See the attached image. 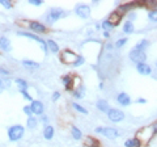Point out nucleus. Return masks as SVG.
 I'll use <instances>...</instances> for the list:
<instances>
[{"mask_svg":"<svg viewBox=\"0 0 157 147\" xmlns=\"http://www.w3.org/2000/svg\"><path fill=\"white\" fill-rule=\"evenodd\" d=\"M24 135V126L21 125H13L8 130V137L11 141H19Z\"/></svg>","mask_w":157,"mask_h":147,"instance_id":"f257e3e1","label":"nucleus"},{"mask_svg":"<svg viewBox=\"0 0 157 147\" xmlns=\"http://www.w3.org/2000/svg\"><path fill=\"white\" fill-rule=\"evenodd\" d=\"M96 133H100L109 139H115L119 137V132L114 128H96Z\"/></svg>","mask_w":157,"mask_h":147,"instance_id":"f03ea898","label":"nucleus"},{"mask_svg":"<svg viewBox=\"0 0 157 147\" xmlns=\"http://www.w3.org/2000/svg\"><path fill=\"white\" fill-rule=\"evenodd\" d=\"M60 59L65 64H75L77 62V59H79V56L71 50H64L60 54Z\"/></svg>","mask_w":157,"mask_h":147,"instance_id":"7ed1b4c3","label":"nucleus"},{"mask_svg":"<svg viewBox=\"0 0 157 147\" xmlns=\"http://www.w3.org/2000/svg\"><path fill=\"white\" fill-rule=\"evenodd\" d=\"M130 59L132 60L134 63L139 64V63H145V59H147V54L144 51H140V50H134L130 51Z\"/></svg>","mask_w":157,"mask_h":147,"instance_id":"20e7f679","label":"nucleus"},{"mask_svg":"<svg viewBox=\"0 0 157 147\" xmlns=\"http://www.w3.org/2000/svg\"><path fill=\"white\" fill-rule=\"evenodd\" d=\"M108 117L113 122H120L124 118V113L119 109H110L108 112Z\"/></svg>","mask_w":157,"mask_h":147,"instance_id":"39448f33","label":"nucleus"},{"mask_svg":"<svg viewBox=\"0 0 157 147\" xmlns=\"http://www.w3.org/2000/svg\"><path fill=\"white\" fill-rule=\"evenodd\" d=\"M75 11H76L77 16H80L81 19H88L90 16V7L86 4H79Z\"/></svg>","mask_w":157,"mask_h":147,"instance_id":"423d86ee","label":"nucleus"},{"mask_svg":"<svg viewBox=\"0 0 157 147\" xmlns=\"http://www.w3.org/2000/svg\"><path fill=\"white\" fill-rule=\"evenodd\" d=\"M20 36H25V37H29V38H31V40H34V41H37L38 44L42 46V49H43V51H47V45H46V42L42 40V38H39L38 36H35V34H31V33H25V32H20L19 33Z\"/></svg>","mask_w":157,"mask_h":147,"instance_id":"0eeeda50","label":"nucleus"},{"mask_svg":"<svg viewBox=\"0 0 157 147\" xmlns=\"http://www.w3.org/2000/svg\"><path fill=\"white\" fill-rule=\"evenodd\" d=\"M62 16H63V11L62 9H55V8H54V9L50 11L49 15L46 16V20L49 22H54V21H56L58 19H60Z\"/></svg>","mask_w":157,"mask_h":147,"instance_id":"6e6552de","label":"nucleus"},{"mask_svg":"<svg viewBox=\"0 0 157 147\" xmlns=\"http://www.w3.org/2000/svg\"><path fill=\"white\" fill-rule=\"evenodd\" d=\"M136 70H138V72L140 74V75H151L152 74V68L149 64H147V63H139V64H136Z\"/></svg>","mask_w":157,"mask_h":147,"instance_id":"1a4fd4ad","label":"nucleus"},{"mask_svg":"<svg viewBox=\"0 0 157 147\" xmlns=\"http://www.w3.org/2000/svg\"><path fill=\"white\" fill-rule=\"evenodd\" d=\"M117 101L122 105V107H128L130 104H131V99H130V96L127 93H124V92H122V93L118 95Z\"/></svg>","mask_w":157,"mask_h":147,"instance_id":"9d476101","label":"nucleus"},{"mask_svg":"<svg viewBox=\"0 0 157 147\" xmlns=\"http://www.w3.org/2000/svg\"><path fill=\"white\" fill-rule=\"evenodd\" d=\"M31 112L34 113V114H42L43 110H45V107H43V104L41 103V101L38 100H34L33 103H31Z\"/></svg>","mask_w":157,"mask_h":147,"instance_id":"9b49d317","label":"nucleus"},{"mask_svg":"<svg viewBox=\"0 0 157 147\" xmlns=\"http://www.w3.org/2000/svg\"><path fill=\"white\" fill-rule=\"evenodd\" d=\"M30 29L37 33H45L46 32V26L42 25L41 22H35V21H31L30 22Z\"/></svg>","mask_w":157,"mask_h":147,"instance_id":"f8f14e48","label":"nucleus"},{"mask_svg":"<svg viewBox=\"0 0 157 147\" xmlns=\"http://www.w3.org/2000/svg\"><path fill=\"white\" fill-rule=\"evenodd\" d=\"M120 20H122V13L120 12H113L109 16V21H110L113 25H117L118 22H120Z\"/></svg>","mask_w":157,"mask_h":147,"instance_id":"ddd939ff","label":"nucleus"},{"mask_svg":"<svg viewBox=\"0 0 157 147\" xmlns=\"http://www.w3.org/2000/svg\"><path fill=\"white\" fill-rule=\"evenodd\" d=\"M0 49L4 51L11 50V42L7 37H0Z\"/></svg>","mask_w":157,"mask_h":147,"instance_id":"4468645a","label":"nucleus"},{"mask_svg":"<svg viewBox=\"0 0 157 147\" xmlns=\"http://www.w3.org/2000/svg\"><path fill=\"white\" fill-rule=\"evenodd\" d=\"M97 108H98L101 112H106V113L110 110L109 104H108V101H106V100H98V101H97Z\"/></svg>","mask_w":157,"mask_h":147,"instance_id":"2eb2a0df","label":"nucleus"},{"mask_svg":"<svg viewBox=\"0 0 157 147\" xmlns=\"http://www.w3.org/2000/svg\"><path fill=\"white\" fill-rule=\"evenodd\" d=\"M140 144H142V142L138 138H132V139H128V141L124 142L126 147H140Z\"/></svg>","mask_w":157,"mask_h":147,"instance_id":"dca6fc26","label":"nucleus"},{"mask_svg":"<svg viewBox=\"0 0 157 147\" xmlns=\"http://www.w3.org/2000/svg\"><path fill=\"white\" fill-rule=\"evenodd\" d=\"M135 30V26H134V24L131 21H127L124 22V25H123V32L126 33V34H131L132 32Z\"/></svg>","mask_w":157,"mask_h":147,"instance_id":"f3484780","label":"nucleus"},{"mask_svg":"<svg viewBox=\"0 0 157 147\" xmlns=\"http://www.w3.org/2000/svg\"><path fill=\"white\" fill-rule=\"evenodd\" d=\"M43 137L46 138V139H51L54 137V128L52 126H46L45 132H43Z\"/></svg>","mask_w":157,"mask_h":147,"instance_id":"a211bd4d","label":"nucleus"},{"mask_svg":"<svg viewBox=\"0 0 157 147\" xmlns=\"http://www.w3.org/2000/svg\"><path fill=\"white\" fill-rule=\"evenodd\" d=\"M72 80H73V78H72L71 75H65L64 78H63V83H64V85H65L67 89H71V88H72V85H73Z\"/></svg>","mask_w":157,"mask_h":147,"instance_id":"6ab92c4d","label":"nucleus"},{"mask_svg":"<svg viewBox=\"0 0 157 147\" xmlns=\"http://www.w3.org/2000/svg\"><path fill=\"white\" fill-rule=\"evenodd\" d=\"M47 47H49V49L52 51V53H58V50H59L58 44H56L55 41H52V40H49V41H47Z\"/></svg>","mask_w":157,"mask_h":147,"instance_id":"aec40b11","label":"nucleus"},{"mask_svg":"<svg viewBox=\"0 0 157 147\" xmlns=\"http://www.w3.org/2000/svg\"><path fill=\"white\" fill-rule=\"evenodd\" d=\"M22 64L25 67H29V68H38L39 64L37 62H33V60H29V59H24L22 60Z\"/></svg>","mask_w":157,"mask_h":147,"instance_id":"412c9836","label":"nucleus"},{"mask_svg":"<svg viewBox=\"0 0 157 147\" xmlns=\"http://www.w3.org/2000/svg\"><path fill=\"white\" fill-rule=\"evenodd\" d=\"M148 45H149V44H148L147 40H142V41H139V42H138V45H136L135 49H136V50H140V51H144L145 49L148 47Z\"/></svg>","mask_w":157,"mask_h":147,"instance_id":"4be33fe9","label":"nucleus"},{"mask_svg":"<svg viewBox=\"0 0 157 147\" xmlns=\"http://www.w3.org/2000/svg\"><path fill=\"white\" fill-rule=\"evenodd\" d=\"M16 84H19L20 91H26L28 89V83L24 80V79H16Z\"/></svg>","mask_w":157,"mask_h":147,"instance_id":"5701e85b","label":"nucleus"},{"mask_svg":"<svg viewBox=\"0 0 157 147\" xmlns=\"http://www.w3.org/2000/svg\"><path fill=\"white\" fill-rule=\"evenodd\" d=\"M28 128L29 129H34V128H37V118H34V117H29L28 118Z\"/></svg>","mask_w":157,"mask_h":147,"instance_id":"b1692460","label":"nucleus"},{"mask_svg":"<svg viewBox=\"0 0 157 147\" xmlns=\"http://www.w3.org/2000/svg\"><path fill=\"white\" fill-rule=\"evenodd\" d=\"M148 19L152 22H157V9H152L151 12H148Z\"/></svg>","mask_w":157,"mask_h":147,"instance_id":"393cba45","label":"nucleus"},{"mask_svg":"<svg viewBox=\"0 0 157 147\" xmlns=\"http://www.w3.org/2000/svg\"><path fill=\"white\" fill-rule=\"evenodd\" d=\"M81 135H83V134H81L80 130H79L76 126H72V137H73L75 139H80Z\"/></svg>","mask_w":157,"mask_h":147,"instance_id":"a878e982","label":"nucleus"},{"mask_svg":"<svg viewBox=\"0 0 157 147\" xmlns=\"http://www.w3.org/2000/svg\"><path fill=\"white\" fill-rule=\"evenodd\" d=\"M102 29H105V32H109V30H110V29H113V26H114V25H113V24H111V22L110 21H109V20H106V21H104V22H102Z\"/></svg>","mask_w":157,"mask_h":147,"instance_id":"bb28decb","label":"nucleus"},{"mask_svg":"<svg viewBox=\"0 0 157 147\" xmlns=\"http://www.w3.org/2000/svg\"><path fill=\"white\" fill-rule=\"evenodd\" d=\"M72 107H73L76 110H79V112H80V113H84V114H86V113H88V110H86L85 108H83V107H81V105H79V104H76V103H73V104H72Z\"/></svg>","mask_w":157,"mask_h":147,"instance_id":"cd10ccee","label":"nucleus"},{"mask_svg":"<svg viewBox=\"0 0 157 147\" xmlns=\"http://www.w3.org/2000/svg\"><path fill=\"white\" fill-rule=\"evenodd\" d=\"M126 42H127V38H120V40H118L117 42H115V46H117V47H120V46H123Z\"/></svg>","mask_w":157,"mask_h":147,"instance_id":"c85d7f7f","label":"nucleus"},{"mask_svg":"<svg viewBox=\"0 0 157 147\" xmlns=\"http://www.w3.org/2000/svg\"><path fill=\"white\" fill-rule=\"evenodd\" d=\"M0 4H1V5H4L5 8H8V9H9V8H12V4H11L8 0H0Z\"/></svg>","mask_w":157,"mask_h":147,"instance_id":"c756f323","label":"nucleus"},{"mask_svg":"<svg viewBox=\"0 0 157 147\" xmlns=\"http://www.w3.org/2000/svg\"><path fill=\"white\" fill-rule=\"evenodd\" d=\"M24 112L28 114L29 117H31V114H33V112H31V107L30 105H26V107H24Z\"/></svg>","mask_w":157,"mask_h":147,"instance_id":"7c9ffc66","label":"nucleus"},{"mask_svg":"<svg viewBox=\"0 0 157 147\" xmlns=\"http://www.w3.org/2000/svg\"><path fill=\"white\" fill-rule=\"evenodd\" d=\"M21 93L24 95V97L26 99V100H29V101H31V103H33V99H31V96H30V95H29L26 91H21Z\"/></svg>","mask_w":157,"mask_h":147,"instance_id":"2f4dec72","label":"nucleus"},{"mask_svg":"<svg viewBox=\"0 0 157 147\" xmlns=\"http://www.w3.org/2000/svg\"><path fill=\"white\" fill-rule=\"evenodd\" d=\"M29 3L33 4V5H41L43 1H42V0H29Z\"/></svg>","mask_w":157,"mask_h":147,"instance_id":"473e14b6","label":"nucleus"},{"mask_svg":"<svg viewBox=\"0 0 157 147\" xmlns=\"http://www.w3.org/2000/svg\"><path fill=\"white\" fill-rule=\"evenodd\" d=\"M83 62H84V59H83V56H79V59H77V62H76V63H75L73 66H80V64H81V63H83Z\"/></svg>","mask_w":157,"mask_h":147,"instance_id":"72a5a7b5","label":"nucleus"},{"mask_svg":"<svg viewBox=\"0 0 157 147\" xmlns=\"http://www.w3.org/2000/svg\"><path fill=\"white\" fill-rule=\"evenodd\" d=\"M59 97H60V93H59V92H54V95H52V100L55 101V100H58Z\"/></svg>","mask_w":157,"mask_h":147,"instance_id":"f704fd0d","label":"nucleus"},{"mask_svg":"<svg viewBox=\"0 0 157 147\" xmlns=\"http://www.w3.org/2000/svg\"><path fill=\"white\" fill-rule=\"evenodd\" d=\"M75 97H77V99H81V97H83L81 91H76V92H75Z\"/></svg>","mask_w":157,"mask_h":147,"instance_id":"c9c22d12","label":"nucleus"},{"mask_svg":"<svg viewBox=\"0 0 157 147\" xmlns=\"http://www.w3.org/2000/svg\"><path fill=\"white\" fill-rule=\"evenodd\" d=\"M135 17H136L135 13H130V21L131 22H132V20H135Z\"/></svg>","mask_w":157,"mask_h":147,"instance_id":"e433bc0d","label":"nucleus"},{"mask_svg":"<svg viewBox=\"0 0 157 147\" xmlns=\"http://www.w3.org/2000/svg\"><path fill=\"white\" fill-rule=\"evenodd\" d=\"M136 101H138L139 104H144V103H147V100H145V99H138Z\"/></svg>","mask_w":157,"mask_h":147,"instance_id":"4c0bfd02","label":"nucleus"},{"mask_svg":"<svg viewBox=\"0 0 157 147\" xmlns=\"http://www.w3.org/2000/svg\"><path fill=\"white\" fill-rule=\"evenodd\" d=\"M0 72H1V74H5V75H8V71H7V70H4V68H0Z\"/></svg>","mask_w":157,"mask_h":147,"instance_id":"58836bf2","label":"nucleus"},{"mask_svg":"<svg viewBox=\"0 0 157 147\" xmlns=\"http://www.w3.org/2000/svg\"><path fill=\"white\" fill-rule=\"evenodd\" d=\"M153 130H154V132H157V122H156V124H154V125H153Z\"/></svg>","mask_w":157,"mask_h":147,"instance_id":"ea45409f","label":"nucleus"},{"mask_svg":"<svg viewBox=\"0 0 157 147\" xmlns=\"http://www.w3.org/2000/svg\"><path fill=\"white\" fill-rule=\"evenodd\" d=\"M104 37H109V32H105V33H104Z\"/></svg>","mask_w":157,"mask_h":147,"instance_id":"a19ab883","label":"nucleus"},{"mask_svg":"<svg viewBox=\"0 0 157 147\" xmlns=\"http://www.w3.org/2000/svg\"><path fill=\"white\" fill-rule=\"evenodd\" d=\"M3 88V83H1V80H0V89Z\"/></svg>","mask_w":157,"mask_h":147,"instance_id":"79ce46f5","label":"nucleus"},{"mask_svg":"<svg viewBox=\"0 0 157 147\" xmlns=\"http://www.w3.org/2000/svg\"><path fill=\"white\" fill-rule=\"evenodd\" d=\"M154 64H156V68H157V60H156V63H154Z\"/></svg>","mask_w":157,"mask_h":147,"instance_id":"37998d69","label":"nucleus"},{"mask_svg":"<svg viewBox=\"0 0 157 147\" xmlns=\"http://www.w3.org/2000/svg\"><path fill=\"white\" fill-rule=\"evenodd\" d=\"M154 78H156V79H157V75H154Z\"/></svg>","mask_w":157,"mask_h":147,"instance_id":"c03bdc74","label":"nucleus"}]
</instances>
